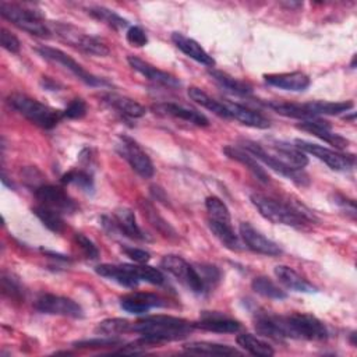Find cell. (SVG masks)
Masks as SVG:
<instances>
[{"label":"cell","instance_id":"cell-1","mask_svg":"<svg viewBox=\"0 0 357 357\" xmlns=\"http://www.w3.org/2000/svg\"><path fill=\"white\" fill-rule=\"evenodd\" d=\"M254 326L258 333L275 340H325L328 337V329L324 322L311 314L294 312L283 317L259 312L255 317Z\"/></svg>","mask_w":357,"mask_h":357},{"label":"cell","instance_id":"cell-2","mask_svg":"<svg viewBox=\"0 0 357 357\" xmlns=\"http://www.w3.org/2000/svg\"><path fill=\"white\" fill-rule=\"evenodd\" d=\"M192 329V322L172 315H151L132 324V332L139 333L141 339L151 346L183 339Z\"/></svg>","mask_w":357,"mask_h":357},{"label":"cell","instance_id":"cell-3","mask_svg":"<svg viewBox=\"0 0 357 357\" xmlns=\"http://www.w3.org/2000/svg\"><path fill=\"white\" fill-rule=\"evenodd\" d=\"M251 204L257 208L261 216L276 225H286L296 229H303L314 219L308 212H304L298 205H290L264 194H251Z\"/></svg>","mask_w":357,"mask_h":357},{"label":"cell","instance_id":"cell-4","mask_svg":"<svg viewBox=\"0 0 357 357\" xmlns=\"http://www.w3.org/2000/svg\"><path fill=\"white\" fill-rule=\"evenodd\" d=\"M7 103L17 110L20 114H22L26 120H29L31 123H33L35 126L45 128V130H50L53 127H56L63 117V112L53 109L28 95L15 92L11 93L7 98Z\"/></svg>","mask_w":357,"mask_h":357},{"label":"cell","instance_id":"cell-5","mask_svg":"<svg viewBox=\"0 0 357 357\" xmlns=\"http://www.w3.org/2000/svg\"><path fill=\"white\" fill-rule=\"evenodd\" d=\"M0 14L3 18L14 24L17 28L38 38H50L52 29L38 10L17 4V3H0Z\"/></svg>","mask_w":357,"mask_h":357},{"label":"cell","instance_id":"cell-6","mask_svg":"<svg viewBox=\"0 0 357 357\" xmlns=\"http://www.w3.org/2000/svg\"><path fill=\"white\" fill-rule=\"evenodd\" d=\"M52 32H54L63 42L67 45L86 53V54H93V56H107L110 53L109 46L106 42H103L100 38L89 35L82 32L79 28L66 24V22H53L50 25Z\"/></svg>","mask_w":357,"mask_h":357},{"label":"cell","instance_id":"cell-7","mask_svg":"<svg viewBox=\"0 0 357 357\" xmlns=\"http://www.w3.org/2000/svg\"><path fill=\"white\" fill-rule=\"evenodd\" d=\"M36 52L40 57L53 61L56 64L63 66L66 70H68L73 75H75L79 81H82L84 84L89 85V86H109L110 82L105 78H99L93 74H91L89 71H86L79 63H77L71 56H68L67 53H64L60 49L52 47V46H39L36 47Z\"/></svg>","mask_w":357,"mask_h":357},{"label":"cell","instance_id":"cell-8","mask_svg":"<svg viewBox=\"0 0 357 357\" xmlns=\"http://www.w3.org/2000/svg\"><path fill=\"white\" fill-rule=\"evenodd\" d=\"M241 148L247 151L250 155H252L257 160H261L264 165H266L269 169L273 172L282 174L283 177L291 180L293 183L298 185H305L308 184V177L305 173L301 172V169H293L287 166L286 163L280 162L278 158H275L272 153H269L261 144L250 139L241 141Z\"/></svg>","mask_w":357,"mask_h":357},{"label":"cell","instance_id":"cell-9","mask_svg":"<svg viewBox=\"0 0 357 357\" xmlns=\"http://www.w3.org/2000/svg\"><path fill=\"white\" fill-rule=\"evenodd\" d=\"M160 266L166 272L173 275L181 284H184L192 293L202 294L206 291L205 284H204L199 273L197 272L195 266L188 264L184 258L174 255V254L165 255L160 261Z\"/></svg>","mask_w":357,"mask_h":357},{"label":"cell","instance_id":"cell-10","mask_svg":"<svg viewBox=\"0 0 357 357\" xmlns=\"http://www.w3.org/2000/svg\"><path fill=\"white\" fill-rule=\"evenodd\" d=\"M117 152L121 158H124L131 169L141 176L142 178H151L155 173L153 163L148 153L141 148V145L127 135H120L117 144Z\"/></svg>","mask_w":357,"mask_h":357},{"label":"cell","instance_id":"cell-11","mask_svg":"<svg viewBox=\"0 0 357 357\" xmlns=\"http://www.w3.org/2000/svg\"><path fill=\"white\" fill-rule=\"evenodd\" d=\"M294 142H296V146H298L303 152L310 153V155L315 156L317 159L322 160L332 170L344 172V170L351 169L356 163V158L353 153H342L339 151H333V149H329L322 145L312 144V142H308L304 139H296Z\"/></svg>","mask_w":357,"mask_h":357},{"label":"cell","instance_id":"cell-12","mask_svg":"<svg viewBox=\"0 0 357 357\" xmlns=\"http://www.w3.org/2000/svg\"><path fill=\"white\" fill-rule=\"evenodd\" d=\"M102 226L110 233H120L132 240H148L146 234L138 226L135 215L128 208H117L113 213V218L102 216L100 218Z\"/></svg>","mask_w":357,"mask_h":357},{"label":"cell","instance_id":"cell-13","mask_svg":"<svg viewBox=\"0 0 357 357\" xmlns=\"http://www.w3.org/2000/svg\"><path fill=\"white\" fill-rule=\"evenodd\" d=\"M35 308L39 312L49 314V315H61V317H68L75 319L84 317V310L78 303H75L68 297L50 294V293L40 294L35 301Z\"/></svg>","mask_w":357,"mask_h":357},{"label":"cell","instance_id":"cell-14","mask_svg":"<svg viewBox=\"0 0 357 357\" xmlns=\"http://www.w3.org/2000/svg\"><path fill=\"white\" fill-rule=\"evenodd\" d=\"M40 205L52 208L60 213H73L78 209L77 202L61 188L53 184H42L33 190Z\"/></svg>","mask_w":357,"mask_h":357},{"label":"cell","instance_id":"cell-15","mask_svg":"<svg viewBox=\"0 0 357 357\" xmlns=\"http://www.w3.org/2000/svg\"><path fill=\"white\" fill-rule=\"evenodd\" d=\"M238 229H240V237L243 240V244L248 250L257 254L268 255V257H276L282 254V248L275 241L266 238L248 222L240 223Z\"/></svg>","mask_w":357,"mask_h":357},{"label":"cell","instance_id":"cell-16","mask_svg":"<svg viewBox=\"0 0 357 357\" xmlns=\"http://www.w3.org/2000/svg\"><path fill=\"white\" fill-rule=\"evenodd\" d=\"M296 127L301 131H307L312 134L314 137L333 145L336 149H344L349 145V139H346L343 135L335 132L331 127V124L325 120L312 119V120H303L301 123L296 124Z\"/></svg>","mask_w":357,"mask_h":357},{"label":"cell","instance_id":"cell-17","mask_svg":"<svg viewBox=\"0 0 357 357\" xmlns=\"http://www.w3.org/2000/svg\"><path fill=\"white\" fill-rule=\"evenodd\" d=\"M95 272L109 280L119 283L120 286L130 287V289L137 287L138 283L141 282L137 275L135 265H130V264H121V265L100 264L95 268Z\"/></svg>","mask_w":357,"mask_h":357},{"label":"cell","instance_id":"cell-18","mask_svg":"<svg viewBox=\"0 0 357 357\" xmlns=\"http://www.w3.org/2000/svg\"><path fill=\"white\" fill-rule=\"evenodd\" d=\"M166 301L160 298L156 294L152 293H141V291H134L127 296H123L120 298V307L130 314H145L151 308L155 307H165Z\"/></svg>","mask_w":357,"mask_h":357},{"label":"cell","instance_id":"cell-19","mask_svg":"<svg viewBox=\"0 0 357 357\" xmlns=\"http://www.w3.org/2000/svg\"><path fill=\"white\" fill-rule=\"evenodd\" d=\"M152 110L158 114L180 119V120L188 121V123H191L194 126H198V127H208L209 126V120L201 112H197L194 109H188L185 106H181V105H177V103H173V102L156 103V105L152 106Z\"/></svg>","mask_w":357,"mask_h":357},{"label":"cell","instance_id":"cell-20","mask_svg":"<svg viewBox=\"0 0 357 357\" xmlns=\"http://www.w3.org/2000/svg\"><path fill=\"white\" fill-rule=\"evenodd\" d=\"M127 61L132 70H135L142 77H145L146 79H149L155 84H160V85H166V86H178L180 85V81L176 77H173L172 74H169L163 70L156 68L151 63H148L137 56H128Z\"/></svg>","mask_w":357,"mask_h":357},{"label":"cell","instance_id":"cell-21","mask_svg":"<svg viewBox=\"0 0 357 357\" xmlns=\"http://www.w3.org/2000/svg\"><path fill=\"white\" fill-rule=\"evenodd\" d=\"M264 79L271 86L284 89V91H293V92H301L310 86L308 75H305L301 71L265 74Z\"/></svg>","mask_w":357,"mask_h":357},{"label":"cell","instance_id":"cell-22","mask_svg":"<svg viewBox=\"0 0 357 357\" xmlns=\"http://www.w3.org/2000/svg\"><path fill=\"white\" fill-rule=\"evenodd\" d=\"M269 148L273 151V156L280 162L286 163L293 169H303L308 165V158L305 152H303L298 146L283 142V141H272Z\"/></svg>","mask_w":357,"mask_h":357},{"label":"cell","instance_id":"cell-23","mask_svg":"<svg viewBox=\"0 0 357 357\" xmlns=\"http://www.w3.org/2000/svg\"><path fill=\"white\" fill-rule=\"evenodd\" d=\"M192 326L216 333H236L241 329V324L238 321H234L218 312L204 314L199 321L192 322Z\"/></svg>","mask_w":357,"mask_h":357},{"label":"cell","instance_id":"cell-24","mask_svg":"<svg viewBox=\"0 0 357 357\" xmlns=\"http://www.w3.org/2000/svg\"><path fill=\"white\" fill-rule=\"evenodd\" d=\"M172 42L176 45V47L178 50H181L185 56H188L190 59L195 60L197 63H201L204 66L208 67H213L215 66V60L212 59V56H209L205 49L194 39L180 33V32H173L172 33Z\"/></svg>","mask_w":357,"mask_h":357},{"label":"cell","instance_id":"cell-25","mask_svg":"<svg viewBox=\"0 0 357 357\" xmlns=\"http://www.w3.org/2000/svg\"><path fill=\"white\" fill-rule=\"evenodd\" d=\"M226 109L229 110L230 119H234L240 121L241 124H245L248 127L254 128H268L271 126L269 120L259 112L250 109L244 105L236 103V102H223Z\"/></svg>","mask_w":357,"mask_h":357},{"label":"cell","instance_id":"cell-26","mask_svg":"<svg viewBox=\"0 0 357 357\" xmlns=\"http://www.w3.org/2000/svg\"><path fill=\"white\" fill-rule=\"evenodd\" d=\"M223 152L227 158L241 163L243 166H245L251 173L252 176L259 180L261 183H269V176L268 173L265 172V169L257 162V159L250 155L247 151H244L241 146H234V145H227L223 148Z\"/></svg>","mask_w":357,"mask_h":357},{"label":"cell","instance_id":"cell-27","mask_svg":"<svg viewBox=\"0 0 357 357\" xmlns=\"http://www.w3.org/2000/svg\"><path fill=\"white\" fill-rule=\"evenodd\" d=\"M278 280L287 289L300 293H315L318 291L315 286H312L307 279H304L300 273H297L293 268L287 265H278L273 269Z\"/></svg>","mask_w":357,"mask_h":357},{"label":"cell","instance_id":"cell-28","mask_svg":"<svg viewBox=\"0 0 357 357\" xmlns=\"http://www.w3.org/2000/svg\"><path fill=\"white\" fill-rule=\"evenodd\" d=\"M209 77L212 78V81L225 92L230 93V95H236V96H248L252 93V88L244 82L240 81L231 75H229L227 73H223L220 70L216 68H209L208 70Z\"/></svg>","mask_w":357,"mask_h":357},{"label":"cell","instance_id":"cell-29","mask_svg":"<svg viewBox=\"0 0 357 357\" xmlns=\"http://www.w3.org/2000/svg\"><path fill=\"white\" fill-rule=\"evenodd\" d=\"M102 99L105 103H107L110 107L116 109L117 112H120L121 114L131 117V119H138L142 117L145 114V107L138 103L137 100L119 95V93H105L102 95Z\"/></svg>","mask_w":357,"mask_h":357},{"label":"cell","instance_id":"cell-30","mask_svg":"<svg viewBox=\"0 0 357 357\" xmlns=\"http://www.w3.org/2000/svg\"><path fill=\"white\" fill-rule=\"evenodd\" d=\"M138 205L146 218V220L166 238H177L178 234L174 230V227L159 213V211L155 208V205L149 199H139Z\"/></svg>","mask_w":357,"mask_h":357},{"label":"cell","instance_id":"cell-31","mask_svg":"<svg viewBox=\"0 0 357 357\" xmlns=\"http://www.w3.org/2000/svg\"><path fill=\"white\" fill-rule=\"evenodd\" d=\"M208 226L212 234L229 250L231 251H241L244 244L240 241V237L234 233L230 222H218L208 219Z\"/></svg>","mask_w":357,"mask_h":357},{"label":"cell","instance_id":"cell-32","mask_svg":"<svg viewBox=\"0 0 357 357\" xmlns=\"http://www.w3.org/2000/svg\"><path fill=\"white\" fill-rule=\"evenodd\" d=\"M183 349L192 354H202V356H240L241 351L237 349L220 344V343H212V342H190L183 346Z\"/></svg>","mask_w":357,"mask_h":357},{"label":"cell","instance_id":"cell-33","mask_svg":"<svg viewBox=\"0 0 357 357\" xmlns=\"http://www.w3.org/2000/svg\"><path fill=\"white\" fill-rule=\"evenodd\" d=\"M188 96L191 98V100H194L195 103L201 105L204 109L212 112L213 114L222 117V119H230L229 110L226 109L223 102H219L216 99H213L212 96H209L206 92H204L202 89L197 88V86H190L187 91Z\"/></svg>","mask_w":357,"mask_h":357},{"label":"cell","instance_id":"cell-34","mask_svg":"<svg viewBox=\"0 0 357 357\" xmlns=\"http://www.w3.org/2000/svg\"><path fill=\"white\" fill-rule=\"evenodd\" d=\"M308 112L311 113L312 117H319L322 114H340L347 112L349 109L353 107V102L347 100V102H328V100H314V102H308L305 103Z\"/></svg>","mask_w":357,"mask_h":357},{"label":"cell","instance_id":"cell-35","mask_svg":"<svg viewBox=\"0 0 357 357\" xmlns=\"http://www.w3.org/2000/svg\"><path fill=\"white\" fill-rule=\"evenodd\" d=\"M236 342L237 344L248 351L250 354H254V356H259V357H269V356H273L275 351L264 340H261L259 337L251 335V333H241L236 337Z\"/></svg>","mask_w":357,"mask_h":357},{"label":"cell","instance_id":"cell-36","mask_svg":"<svg viewBox=\"0 0 357 357\" xmlns=\"http://www.w3.org/2000/svg\"><path fill=\"white\" fill-rule=\"evenodd\" d=\"M33 215L43 223L45 227H47L53 233H61L66 229L64 219L61 218V213L47 208L45 205H36L32 208Z\"/></svg>","mask_w":357,"mask_h":357},{"label":"cell","instance_id":"cell-37","mask_svg":"<svg viewBox=\"0 0 357 357\" xmlns=\"http://www.w3.org/2000/svg\"><path fill=\"white\" fill-rule=\"evenodd\" d=\"M251 287L257 294H261L266 298L272 300H283L287 297L286 291L280 289L273 280L266 276H257L251 282Z\"/></svg>","mask_w":357,"mask_h":357},{"label":"cell","instance_id":"cell-38","mask_svg":"<svg viewBox=\"0 0 357 357\" xmlns=\"http://www.w3.org/2000/svg\"><path fill=\"white\" fill-rule=\"evenodd\" d=\"M88 14L91 17H93L95 20H98L100 22H105L106 25H109L113 29H123V28L128 26V21L126 18L120 17L113 10H109V8L102 7V6L89 7L88 8Z\"/></svg>","mask_w":357,"mask_h":357},{"label":"cell","instance_id":"cell-39","mask_svg":"<svg viewBox=\"0 0 357 357\" xmlns=\"http://www.w3.org/2000/svg\"><path fill=\"white\" fill-rule=\"evenodd\" d=\"M95 332L100 336H119L132 332V324L123 318H107L98 324Z\"/></svg>","mask_w":357,"mask_h":357},{"label":"cell","instance_id":"cell-40","mask_svg":"<svg viewBox=\"0 0 357 357\" xmlns=\"http://www.w3.org/2000/svg\"><path fill=\"white\" fill-rule=\"evenodd\" d=\"M63 184H73L77 185L78 188H81L85 192H93V178L92 174H89L85 170H70L66 174L61 176L60 180Z\"/></svg>","mask_w":357,"mask_h":357},{"label":"cell","instance_id":"cell-41","mask_svg":"<svg viewBox=\"0 0 357 357\" xmlns=\"http://www.w3.org/2000/svg\"><path fill=\"white\" fill-rule=\"evenodd\" d=\"M205 208L209 215V219L218 222H230V212L226 204L216 195H209L205 199Z\"/></svg>","mask_w":357,"mask_h":357},{"label":"cell","instance_id":"cell-42","mask_svg":"<svg viewBox=\"0 0 357 357\" xmlns=\"http://www.w3.org/2000/svg\"><path fill=\"white\" fill-rule=\"evenodd\" d=\"M1 290L11 300L21 301L24 298V287H22L21 282L13 273L3 272V275H1Z\"/></svg>","mask_w":357,"mask_h":357},{"label":"cell","instance_id":"cell-43","mask_svg":"<svg viewBox=\"0 0 357 357\" xmlns=\"http://www.w3.org/2000/svg\"><path fill=\"white\" fill-rule=\"evenodd\" d=\"M121 339L117 336H100L95 339H85L74 343V347L78 349H102V347H113L121 344Z\"/></svg>","mask_w":357,"mask_h":357},{"label":"cell","instance_id":"cell-44","mask_svg":"<svg viewBox=\"0 0 357 357\" xmlns=\"http://www.w3.org/2000/svg\"><path fill=\"white\" fill-rule=\"evenodd\" d=\"M135 271H137L139 280H144L146 283L156 284V286H160L165 283V275L159 269H156L151 265L138 264V265H135Z\"/></svg>","mask_w":357,"mask_h":357},{"label":"cell","instance_id":"cell-45","mask_svg":"<svg viewBox=\"0 0 357 357\" xmlns=\"http://www.w3.org/2000/svg\"><path fill=\"white\" fill-rule=\"evenodd\" d=\"M197 272L199 273L204 284H205V289L206 291L211 289V286L213 287L219 279H220V271L215 266V265H209V264H198V265H194Z\"/></svg>","mask_w":357,"mask_h":357},{"label":"cell","instance_id":"cell-46","mask_svg":"<svg viewBox=\"0 0 357 357\" xmlns=\"http://www.w3.org/2000/svg\"><path fill=\"white\" fill-rule=\"evenodd\" d=\"M74 240L75 243L78 244V247L82 250L84 255L88 258V259H96L99 257V250L98 247L95 245V243L88 238L85 234L82 233H75L74 234Z\"/></svg>","mask_w":357,"mask_h":357},{"label":"cell","instance_id":"cell-47","mask_svg":"<svg viewBox=\"0 0 357 357\" xmlns=\"http://www.w3.org/2000/svg\"><path fill=\"white\" fill-rule=\"evenodd\" d=\"M86 114V103L81 98L73 99L67 107L63 110V117L67 119H81Z\"/></svg>","mask_w":357,"mask_h":357},{"label":"cell","instance_id":"cell-48","mask_svg":"<svg viewBox=\"0 0 357 357\" xmlns=\"http://www.w3.org/2000/svg\"><path fill=\"white\" fill-rule=\"evenodd\" d=\"M126 38H127V42L131 43L132 46H137V47H141V46H145L148 43V36L145 33V31L138 26V25H134V26H130L127 29V33H126Z\"/></svg>","mask_w":357,"mask_h":357},{"label":"cell","instance_id":"cell-49","mask_svg":"<svg viewBox=\"0 0 357 357\" xmlns=\"http://www.w3.org/2000/svg\"><path fill=\"white\" fill-rule=\"evenodd\" d=\"M0 43L10 53H18L21 47L18 38L6 28L0 29Z\"/></svg>","mask_w":357,"mask_h":357},{"label":"cell","instance_id":"cell-50","mask_svg":"<svg viewBox=\"0 0 357 357\" xmlns=\"http://www.w3.org/2000/svg\"><path fill=\"white\" fill-rule=\"evenodd\" d=\"M121 251L130 258L132 259L134 262L137 264H146L151 258L149 252L142 250V248H137V247H127V245H123L121 247Z\"/></svg>","mask_w":357,"mask_h":357},{"label":"cell","instance_id":"cell-51","mask_svg":"<svg viewBox=\"0 0 357 357\" xmlns=\"http://www.w3.org/2000/svg\"><path fill=\"white\" fill-rule=\"evenodd\" d=\"M335 199H336L335 202L339 204L343 209H346V212H349L353 219L356 218V205H354V201H353V199L344 198V197H342V195H336Z\"/></svg>","mask_w":357,"mask_h":357},{"label":"cell","instance_id":"cell-52","mask_svg":"<svg viewBox=\"0 0 357 357\" xmlns=\"http://www.w3.org/2000/svg\"><path fill=\"white\" fill-rule=\"evenodd\" d=\"M42 86L45 89H49V91H59V88L61 86L60 84H57L54 79H52L50 77H42V81H40Z\"/></svg>","mask_w":357,"mask_h":357}]
</instances>
